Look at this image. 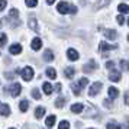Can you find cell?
Listing matches in <instances>:
<instances>
[{"label": "cell", "mask_w": 129, "mask_h": 129, "mask_svg": "<svg viewBox=\"0 0 129 129\" xmlns=\"http://www.w3.org/2000/svg\"><path fill=\"white\" fill-rule=\"evenodd\" d=\"M34 68L32 67H25L23 70H22V73H20V76H22V78H23L25 81H30L32 78H34Z\"/></svg>", "instance_id": "cell-1"}, {"label": "cell", "mask_w": 129, "mask_h": 129, "mask_svg": "<svg viewBox=\"0 0 129 129\" xmlns=\"http://www.w3.org/2000/svg\"><path fill=\"white\" fill-rule=\"evenodd\" d=\"M102 90V83H93L91 86H90V88H88V96H97L99 94V91Z\"/></svg>", "instance_id": "cell-2"}, {"label": "cell", "mask_w": 129, "mask_h": 129, "mask_svg": "<svg viewBox=\"0 0 129 129\" xmlns=\"http://www.w3.org/2000/svg\"><path fill=\"white\" fill-rule=\"evenodd\" d=\"M57 10H58V13H61V15H67V13L70 12V5H68L67 2H59L58 6H57Z\"/></svg>", "instance_id": "cell-3"}, {"label": "cell", "mask_w": 129, "mask_h": 129, "mask_svg": "<svg viewBox=\"0 0 129 129\" xmlns=\"http://www.w3.org/2000/svg\"><path fill=\"white\" fill-rule=\"evenodd\" d=\"M22 91V86L19 84V83H13L12 87H10V96L12 97H18L19 94Z\"/></svg>", "instance_id": "cell-4"}, {"label": "cell", "mask_w": 129, "mask_h": 129, "mask_svg": "<svg viewBox=\"0 0 129 129\" xmlns=\"http://www.w3.org/2000/svg\"><path fill=\"white\" fill-rule=\"evenodd\" d=\"M116 48H117V45H110V44H107V42H105V41H102V42H100V45H99L100 52H106V51L116 49Z\"/></svg>", "instance_id": "cell-5"}, {"label": "cell", "mask_w": 129, "mask_h": 129, "mask_svg": "<svg viewBox=\"0 0 129 129\" xmlns=\"http://www.w3.org/2000/svg\"><path fill=\"white\" fill-rule=\"evenodd\" d=\"M96 68H97V62L93 61V59H90L87 64L83 67V71H84V73H91V71L96 70Z\"/></svg>", "instance_id": "cell-6"}, {"label": "cell", "mask_w": 129, "mask_h": 129, "mask_svg": "<svg viewBox=\"0 0 129 129\" xmlns=\"http://www.w3.org/2000/svg\"><path fill=\"white\" fill-rule=\"evenodd\" d=\"M67 57H68L70 61H77V59L80 58V54L77 52L74 48H70V49L67 51Z\"/></svg>", "instance_id": "cell-7"}, {"label": "cell", "mask_w": 129, "mask_h": 129, "mask_svg": "<svg viewBox=\"0 0 129 129\" xmlns=\"http://www.w3.org/2000/svg\"><path fill=\"white\" fill-rule=\"evenodd\" d=\"M9 52L12 54V55H19V54L22 52V45L20 44H13V45H10Z\"/></svg>", "instance_id": "cell-8"}, {"label": "cell", "mask_w": 129, "mask_h": 129, "mask_svg": "<svg viewBox=\"0 0 129 129\" xmlns=\"http://www.w3.org/2000/svg\"><path fill=\"white\" fill-rule=\"evenodd\" d=\"M103 34H105V36L107 38V39H112V41H115V39L117 38V32L113 30V29H105Z\"/></svg>", "instance_id": "cell-9"}, {"label": "cell", "mask_w": 129, "mask_h": 129, "mask_svg": "<svg viewBox=\"0 0 129 129\" xmlns=\"http://www.w3.org/2000/svg\"><path fill=\"white\" fill-rule=\"evenodd\" d=\"M30 47H32L34 51H39V49L42 48V41L39 39V38H34L32 42H30Z\"/></svg>", "instance_id": "cell-10"}, {"label": "cell", "mask_w": 129, "mask_h": 129, "mask_svg": "<svg viewBox=\"0 0 129 129\" xmlns=\"http://www.w3.org/2000/svg\"><path fill=\"white\" fill-rule=\"evenodd\" d=\"M109 80H110V81H113V83H117L119 80H120V73H119V71H116V70H112L110 74H109Z\"/></svg>", "instance_id": "cell-11"}, {"label": "cell", "mask_w": 129, "mask_h": 129, "mask_svg": "<svg viewBox=\"0 0 129 129\" xmlns=\"http://www.w3.org/2000/svg\"><path fill=\"white\" fill-rule=\"evenodd\" d=\"M107 93H109V99L115 100V99H117V96H119V90H117L116 87H109Z\"/></svg>", "instance_id": "cell-12"}, {"label": "cell", "mask_w": 129, "mask_h": 129, "mask_svg": "<svg viewBox=\"0 0 129 129\" xmlns=\"http://www.w3.org/2000/svg\"><path fill=\"white\" fill-rule=\"evenodd\" d=\"M0 115L3 117H7L9 115H10V106L9 105H2V107H0Z\"/></svg>", "instance_id": "cell-13"}, {"label": "cell", "mask_w": 129, "mask_h": 129, "mask_svg": "<svg viewBox=\"0 0 129 129\" xmlns=\"http://www.w3.org/2000/svg\"><path fill=\"white\" fill-rule=\"evenodd\" d=\"M45 107H44V106H38V107H36L35 109V117L36 119H42V116H44V115H45Z\"/></svg>", "instance_id": "cell-14"}, {"label": "cell", "mask_w": 129, "mask_h": 129, "mask_svg": "<svg viewBox=\"0 0 129 129\" xmlns=\"http://www.w3.org/2000/svg\"><path fill=\"white\" fill-rule=\"evenodd\" d=\"M45 74H47V77L48 78H51V80H55V78H57V71H55V68H52V67L47 68Z\"/></svg>", "instance_id": "cell-15"}, {"label": "cell", "mask_w": 129, "mask_h": 129, "mask_svg": "<svg viewBox=\"0 0 129 129\" xmlns=\"http://www.w3.org/2000/svg\"><path fill=\"white\" fill-rule=\"evenodd\" d=\"M83 110H84V106L81 103H74V105L71 106V112L73 113H81Z\"/></svg>", "instance_id": "cell-16"}, {"label": "cell", "mask_w": 129, "mask_h": 129, "mask_svg": "<svg viewBox=\"0 0 129 129\" xmlns=\"http://www.w3.org/2000/svg\"><path fill=\"white\" fill-rule=\"evenodd\" d=\"M42 90H44V93L47 94V96H49V94L52 93V84H51V83H44V84H42Z\"/></svg>", "instance_id": "cell-17"}, {"label": "cell", "mask_w": 129, "mask_h": 129, "mask_svg": "<svg viewBox=\"0 0 129 129\" xmlns=\"http://www.w3.org/2000/svg\"><path fill=\"white\" fill-rule=\"evenodd\" d=\"M28 25H29V28L32 30H35V32H38V30H39V28H38V20H36L35 18H30L29 22H28Z\"/></svg>", "instance_id": "cell-18"}, {"label": "cell", "mask_w": 129, "mask_h": 129, "mask_svg": "<svg viewBox=\"0 0 129 129\" xmlns=\"http://www.w3.org/2000/svg\"><path fill=\"white\" fill-rule=\"evenodd\" d=\"M44 59H45L47 62H51V61H54V52L51 51V49H47V51L44 52Z\"/></svg>", "instance_id": "cell-19"}, {"label": "cell", "mask_w": 129, "mask_h": 129, "mask_svg": "<svg viewBox=\"0 0 129 129\" xmlns=\"http://www.w3.org/2000/svg\"><path fill=\"white\" fill-rule=\"evenodd\" d=\"M74 74H76V70H74L73 67H67V68L64 70V76L67 77V78H73Z\"/></svg>", "instance_id": "cell-20"}, {"label": "cell", "mask_w": 129, "mask_h": 129, "mask_svg": "<svg viewBox=\"0 0 129 129\" xmlns=\"http://www.w3.org/2000/svg\"><path fill=\"white\" fill-rule=\"evenodd\" d=\"M71 90H73L74 96H80V94H81V90H83V88L80 87L77 83H73V84H71Z\"/></svg>", "instance_id": "cell-21"}, {"label": "cell", "mask_w": 129, "mask_h": 129, "mask_svg": "<svg viewBox=\"0 0 129 129\" xmlns=\"http://www.w3.org/2000/svg\"><path fill=\"white\" fill-rule=\"evenodd\" d=\"M55 119H57V117L54 116V115H51V116H48L47 119H45V125H47L48 128H52L54 125H55Z\"/></svg>", "instance_id": "cell-22"}, {"label": "cell", "mask_w": 129, "mask_h": 129, "mask_svg": "<svg viewBox=\"0 0 129 129\" xmlns=\"http://www.w3.org/2000/svg\"><path fill=\"white\" fill-rule=\"evenodd\" d=\"M117 10L122 13V15H126V13H129V6L125 5V3H120V5L117 6Z\"/></svg>", "instance_id": "cell-23"}, {"label": "cell", "mask_w": 129, "mask_h": 129, "mask_svg": "<svg viewBox=\"0 0 129 129\" xmlns=\"http://www.w3.org/2000/svg\"><path fill=\"white\" fill-rule=\"evenodd\" d=\"M19 109H20V112H26L29 109V102H28V100H22V102L19 103Z\"/></svg>", "instance_id": "cell-24"}, {"label": "cell", "mask_w": 129, "mask_h": 129, "mask_svg": "<svg viewBox=\"0 0 129 129\" xmlns=\"http://www.w3.org/2000/svg\"><path fill=\"white\" fill-rule=\"evenodd\" d=\"M77 84H78V86H80L81 88H84V87H86V86L88 84V80L86 78V77H81V78L78 80V83H77Z\"/></svg>", "instance_id": "cell-25"}, {"label": "cell", "mask_w": 129, "mask_h": 129, "mask_svg": "<svg viewBox=\"0 0 129 129\" xmlns=\"http://www.w3.org/2000/svg\"><path fill=\"white\" fill-rule=\"evenodd\" d=\"M64 105H65L64 97H58V99L55 100V106H57V107H64Z\"/></svg>", "instance_id": "cell-26"}, {"label": "cell", "mask_w": 129, "mask_h": 129, "mask_svg": "<svg viewBox=\"0 0 129 129\" xmlns=\"http://www.w3.org/2000/svg\"><path fill=\"white\" fill-rule=\"evenodd\" d=\"M6 42H7V36H6V34H0V48L5 47V45H6Z\"/></svg>", "instance_id": "cell-27"}, {"label": "cell", "mask_w": 129, "mask_h": 129, "mask_svg": "<svg viewBox=\"0 0 129 129\" xmlns=\"http://www.w3.org/2000/svg\"><path fill=\"white\" fill-rule=\"evenodd\" d=\"M58 129H70V122H67V120H62V122H59Z\"/></svg>", "instance_id": "cell-28"}, {"label": "cell", "mask_w": 129, "mask_h": 129, "mask_svg": "<svg viewBox=\"0 0 129 129\" xmlns=\"http://www.w3.org/2000/svg\"><path fill=\"white\" fill-rule=\"evenodd\" d=\"M18 16H19V12L16 9H12V10L9 12V18L10 19H18Z\"/></svg>", "instance_id": "cell-29"}, {"label": "cell", "mask_w": 129, "mask_h": 129, "mask_svg": "<svg viewBox=\"0 0 129 129\" xmlns=\"http://www.w3.org/2000/svg\"><path fill=\"white\" fill-rule=\"evenodd\" d=\"M32 97H34L35 100L41 99V93H39V90H38V88H34V90H32Z\"/></svg>", "instance_id": "cell-30"}, {"label": "cell", "mask_w": 129, "mask_h": 129, "mask_svg": "<svg viewBox=\"0 0 129 129\" xmlns=\"http://www.w3.org/2000/svg\"><path fill=\"white\" fill-rule=\"evenodd\" d=\"M25 3L28 7H35L38 5V0H25Z\"/></svg>", "instance_id": "cell-31"}, {"label": "cell", "mask_w": 129, "mask_h": 129, "mask_svg": "<svg viewBox=\"0 0 129 129\" xmlns=\"http://www.w3.org/2000/svg\"><path fill=\"white\" fill-rule=\"evenodd\" d=\"M103 105L107 106V107L110 109V107H113V100H112V99H106L105 102H103Z\"/></svg>", "instance_id": "cell-32"}, {"label": "cell", "mask_w": 129, "mask_h": 129, "mask_svg": "<svg viewBox=\"0 0 129 129\" xmlns=\"http://www.w3.org/2000/svg\"><path fill=\"white\" fill-rule=\"evenodd\" d=\"M106 129H117V125L115 122H109L106 125Z\"/></svg>", "instance_id": "cell-33"}, {"label": "cell", "mask_w": 129, "mask_h": 129, "mask_svg": "<svg viewBox=\"0 0 129 129\" xmlns=\"http://www.w3.org/2000/svg\"><path fill=\"white\" fill-rule=\"evenodd\" d=\"M116 20H117V23H119V25H123V23H125V18H123V15H117Z\"/></svg>", "instance_id": "cell-34"}, {"label": "cell", "mask_w": 129, "mask_h": 129, "mask_svg": "<svg viewBox=\"0 0 129 129\" xmlns=\"http://www.w3.org/2000/svg\"><path fill=\"white\" fill-rule=\"evenodd\" d=\"M6 5H7L6 0H0V12H3L6 9Z\"/></svg>", "instance_id": "cell-35"}, {"label": "cell", "mask_w": 129, "mask_h": 129, "mask_svg": "<svg viewBox=\"0 0 129 129\" xmlns=\"http://www.w3.org/2000/svg\"><path fill=\"white\" fill-rule=\"evenodd\" d=\"M15 76H16L15 73H5V77H6L7 80H13V78H15Z\"/></svg>", "instance_id": "cell-36"}, {"label": "cell", "mask_w": 129, "mask_h": 129, "mask_svg": "<svg viewBox=\"0 0 129 129\" xmlns=\"http://www.w3.org/2000/svg\"><path fill=\"white\" fill-rule=\"evenodd\" d=\"M113 67H115V62H113V61H107V62H106V68H107V70H113Z\"/></svg>", "instance_id": "cell-37"}, {"label": "cell", "mask_w": 129, "mask_h": 129, "mask_svg": "<svg viewBox=\"0 0 129 129\" xmlns=\"http://www.w3.org/2000/svg\"><path fill=\"white\" fill-rule=\"evenodd\" d=\"M110 3V0H100V3L97 5V7H102V6H106V5H109Z\"/></svg>", "instance_id": "cell-38"}, {"label": "cell", "mask_w": 129, "mask_h": 129, "mask_svg": "<svg viewBox=\"0 0 129 129\" xmlns=\"http://www.w3.org/2000/svg\"><path fill=\"white\" fill-rule=\"evenodd\" d=\"M125 105L129 106V91H126V93H125Z\"/></svg>", "instance_id": "cell-39"}, {"label": "cell", "mask_w": 129, "mask_h": 129, "mask_svg": "<svg viewBox=\"0 0 129 129\" xmlns=\"http://www.w3.org/2000/svg\"><path fill=\"white\" fill-rule=\"evenodd\" d=\"M68 13H71V15H76L77 13V7L76 6H70V12Z\"/></svg>", "instance_id": "cell-40"}, {"label": "cell", "mask_w": 129, "mask_h": 129, "mask_svg": "<svg viewBox=\"0 0 129 129\" xmlns=\"http://www.w3.org/2000/svg\"><path fill=\"white\" fill-rule=\"evenodd\" d=\"M120 65H122L123 70H128V64H126V61H120Z\"/></svg>", "instance_id": "cell-41"}, {"label": "cell", "mask_w": 129, "mask_h": 129, "mask_svg": "<svg viewBox=\"0 0 129 129\" xmlns=\"http://www.w3.org/2000/svg\"><path fill=\"white\" fill-rule=\"evenodd\" d=\"M54 88H55V91H61V84H59V83L58 84H55V87Z\"/></svg>", "instance_id": "cell-42"}, {"label": "cell", "mask_w": 129, "mask_h": 129, "mask_svg": "<svg viewBox=\"0 0 129 129\" xmlns=\"http://www.w3.org/2000/svg\"><path fill=\"white\" fill-rule=\"evenodd\" d=\"M45 2H47V5H54L55 0H45Z\"/></svg>", "instance_id": "cell-43"}, {"label": "cell", "mask_w": 129, "mask_h": 129, "mask_svg": "<svg viewBox=\"0 0 129 129\" xmlns=\"http://www.w3.org/2000/svg\"><path fill=\"white\" fill-rule=\"evenodd\" d=\"M128 129H129V117H128Z\"/></svg>", "instance_id": "cell-44"}, {"label": "cell", "mask_w": 129, "mask_h": 129, "mask_svg": "<svg viewBox=\"0 0 129 129\" xmlns=\"http://www.w3.org/2000/svg\"><path fill=\"white\" fill-rule=\"evenodd\" d=\"M126 22H128V26H129V18H128V20H126Z\"/></svg>", "instance_id": "cell-45"}, {"label": "cell", "mask_w": 129, "mask_h": 129, "mask_svg": "<svg viewBox=\"0 0 129 129\" xmlns=\"http://www.w3.org/2000/svg\"><path fill=\"white\" fill-rule=\"evenodd\" d=\"M128 70H129V61H128Z\"/></svg>", "instance_id": "cell-46"}, {"label": "cell", "mask_w": 129, "mask_h": 129, "mask_svg": "<svg viewBox=\"0 0 129 129\" xmlns=\"http://www.w3.org/2000/svg\"><path fill=\"white\" fill-rule=\"evenodd\" d=\"M128 41H129V35H128Z\"/></svg>", "instance_id": "cell-47"}, {"label": "cell", "mask_w": 129, "mask_h": 129, "mask_svg": "<svg viewBox=\"0 0 129 129\" xmlns=\"http://www.w3.org/2000/svg\"><path fill=\"white\" fill-rule=\"evenodd\" d=\"M0 107H2V106H0Z\"/></svg>", "instance_id": "cell-48"}, {"label": "cell", "mask_w": 129, "mask_h": 129, "mask_svg": "<svg viewBox=\"0 0 129 129\" xmlns=\"http://www.w3.org/2000/svg\"><path fill=\"white\" fill-rule=\"evenodd\" d=\"M90 129H91V128H90Z\"/></svg>", "instance_id": "cell-49"}, {"label": "cell", "mask_w": 129, "mask_h": 129, "mask_svg": "<svg viewBox=\"0 0 129 129\" xmlns=\"http://www.w3.org/2000/svg\"><path fill=\"white\" fill-rule=\"evenodd\" d=\"M12 129H13V128H12Z\"/></svg>", "instance_id": "cell-50"}]
</instances>
